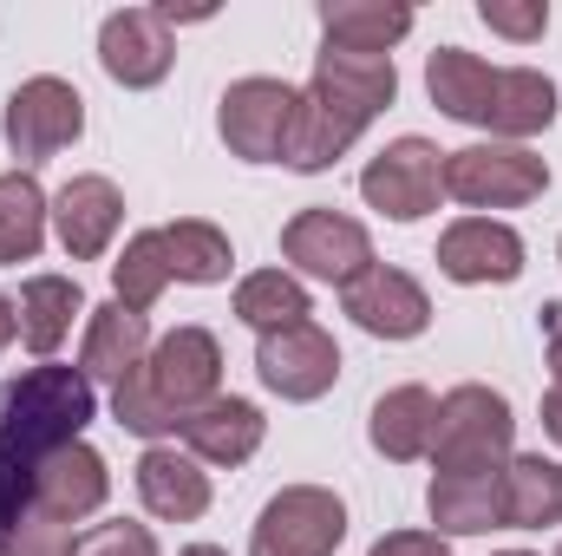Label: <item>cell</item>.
Masks as SVG:
<instances>
[{"mask_svg": "<svg viewBox=\"0 0 562 556\" xmlns=\"http://www.w3.org/2000/svg\"><path fill=\"white\" fill-rule=\"evenodd\" d=\"M413 7L400 0H321V46H340V53H386L413 33Z\"/></svg>", "mask_w": 562, "mask_h": 556, "instance_id": "obj_24", "label": "cell"}, {"mask_svg": "<svg viewBox=\"0 0 562 556\" xmlns=\"http://www.w3.org/2000/svg\"><path fill=\"white\" fill-rule=\"evenodd\" d=\"M557 556H562V551H557Z\"/></svg>", "mask_w": 562, "mask_h": 556, "instance_id": "obj_44", "label": "cell"}, {"mask_svg": "<svg viewBox=\"0 0 562 556\" xmlns=\"http://www.w3.org/2000/svg\"><path fill=\"white\" fill-rule=\"evenodd\" d=\"M530 243L504 223V216H458L438 236V276L458 288H504L524 276Z\"/></svg>", "mask_w": 562, "mask_h": 556, "instance_id": "obj_12", "label": "cell"}, {"mask_svg": "<svg viewBox=\"0 0 562 556\" xmlns=\"http://www.w3.org/2000/svg\"><path fill=\"white\" fill-rule=\"evenodd\" d=\"M314 99H327L334 112L373 125L393 99H400V66L386 53H340V46H321L314 53V79H307Z\"/></svg>", "mask_w": 562, "mask_h": 556, "instance_id": "obj_16", "label": "cell"}, {"mask_svg": "<svg viewBox=\"0 0 562 556\" xmlns=\"http://www.w3.org/2000/svg\"><path fill=\"white\" fill-rule=\"evenodd\" d=\"M425 92H431V105H438L445 119L484 132L491 92H497V66L477 59V53H464V46H438V53L425 59Z\"/></svg>", "mask_w": 562, "mask_h": 556, "instance_id": "obj_25", "label": "cell"}, {"mask_svg": "<svg viewBox=\"0 0 562 556\" xmlns=\"http://www.w3.org/2000/svg\"><path fill=\"white\" fill-rule=\"evenodd\" d=\"M367 556H451V537H438V531H386Z\"/></svg>", "mask_w": 562, "mask_h": 556, "instance_id": "obj_37", "label": "cell"}, {"mask_svg": "<svg viewBox=\"0 0 562 556\" xmlns=\"http://www.w3.org/2000/svg\"><path fill=\"white\" fill-rule=\"evenodd\" d=\"M33 465L40 458H20L13 445H0V537L20 518H33Z\"/></svg>", "mask_w": 562, "mask_h": 556, "instance_id": "obj_35", "label": "cell"}, {"mask_svg": "<svg viewBox=\"0 0 562 556\" xmlns=\"http://www.w3.org/2000/svg\"><path fill=\"white\" fill-rule=\"evenodd\" d=\"M0 138L20 157V170H33V164L72 151V144L86 138V99H79V86L59 79V73L20 79V86L7 92V105H0Z\"/></svg>", "mask_w": 562, "mask_h": 556, "instance_id": "obj_4", "label": "cell"}, {"mask_svg": "<svg viewBox=\"0 0 562 556\" xmlns=\"http://www.w3.org/2000/svg\"><path fill=\"white\" fill-rule=\"evenodd\" d=\"M347 544V504L327 485H281L249 524V556H334Z\"/></svg>", "mask_w": 562, "mask_h": 556, "instance_id": "obj_8", "label": "cell"}, {"mask_svg": "<svg viewBox=\"0 0 562 556\" xmlns=\"http://www.w3.org/2000/svg\"><path fill=\"white\" fill-rule=\"evenodd\" d=\"M144 374H150V387L164 393L170 413L190 419L196 407L223 400V341H216L210 327H196V321H190V327H170V334L150 341Z\"/></svg>", "mask_w": 562, "mask_h": 556, "instance_id": "obj_11", "label": "cell"}, {"mask_svg": "<svg viewBox=\"0 0 562 556\" xmlns=\"http://www.w3.org/2000/svg\"><path fill=\"white\" fill-rule=\"evenodd\" d=\"M497 491H504V531H550V524H562V458L510 452V465L497 471Z\"/></svg>", "mask_w": 562, "mask_h": 556, "instance_id": "obj_26", "label": "cell"}, {"mask_svg": "<svg viewBox=\"0 0 562 556\" xmlns=\"http://www.w3.org/2000/svg\"><path fill=\"white\" fill-rule=\"evenodd\" d=\"M497 556H537V551H497Z\"/></svg>", "mask_w": 562, "mask_h": 556, "instance_id": "obj_42", "label": "cell"}, {"mask_svg": "<svg viewBox=\"0 0 562 556\" xmlns=\"http://www.w3.org/2000/svg\"><path fill=\"white\" fill-rule=\"evenodd\" d=\"M360 138H367L360 119H347V112H334L327 99L301 92V112H294V132H288V157H281V164L301 170V177H321V170H334Z\"/></svg>", "mask_w": 562, "mask_h": 556, "instance_id": "obj_27", "label": "cell"}, {"mask_svg": "<svg viewBox=\"0 0 562 556\" xmlns=\"http://www.w3.org/2000/svg\"><path fill=\"white\" fill-rule=\"evenodd\" d=\"M13 308H20V347H26L33 360H53V354L66 347L72 321L92 314V308H86V288L72 276H26L20 294H13Z\"/></svg>", "mask_w": 562, "mask_h": 556, "instance_id": "obj_20", "label": "cell"}, {"mask_svg": "<svg viewBox=\"0 0 562 556\" xmlns=\"http://www.w3.org/2000/svg\"><path fill=\"white\" fill-rule=\"evenodd\" d=\"M53 230V197L33 170H0V263H33Z\"/></svg>", "mask_w": 562, "mask_h": 556, "instance_id": "obj_29", "label": "cell"}, {"mask_svg": "<svg viewBox=\"0 0 562 556\" xmlns=\"http://www.w3.org/2000/svg\"><path fill=\"white\" fill-rule=\"evenodd\" d=\"M132 485H138V504L157 524H196L210 511V471L170 438V445H144L138 465H132Z\"/></svg>", "mask_w": 562, "mask_h": 556, "instance_id": "obj_18", "label": "cell"}, {"mask_svg": "<svg viewBox=\"0 0 562 556\" xmlns=\"http://www.w3.org/2000/svg\"><path fill=\"white\" fill-rule=\"evenodd\" d=\"M170 281L177 276H170L164 230H138V236H125V249H119V263H112V301L132 308V314H150V308L164 301Z\"/></svg>", "mask_w": 562, "mask_h": 556, "instance_id": "obj_31", "label": "cell"}, {"mask_svg": "<svg viewBox=\"0 0 562 556\" xmlns=\"http://www.w3.org/2000/svg\"><path fill=\"white\" fill-rule=\"evenodd\" d=\"M517 452V413L497 387H451L438 400V425H431V465L438 471H504Z\"/></svg>", "mask_w": 562, "mask_h": 556, "instance_id": "obj_2", "label": "cell"}, {"mask_svg": "<svg viewBox=\"0 0 562 556\" xmlns=\"http://www.w3.org/2000/svg\"><path fill=\"white\" fill-rule=\"evenodd\" d=\"M557 79L537 66H497V92H491V119L484 132L497 144H530L537 132L557 125Z\"/></svg>", "mask_w": 562, "mask_h": 556, "instance_id": "obj_22", "label": "cell"}, {"mask_svg": "<svg viewBox=\"0 0 562 556\" xmlns=\"http://www.w3.org/2000/svg\"><path fill=\"white\" fill-rule=\"evenodd\" d=\"M79 556H157V537H150V524L112 518V524H92L79 537Z\"/></svg>", "mask_w": 562, "mask_h": 556, "instance_id": "obj_36", "label": "cell"}, {"mask_svg": "<svg viewBox=\"0 0 562 556\" xmlns=\"http://www.w3.org/2000/svg\"><path fill=\"white\" fill-rule=\"evenodd\" d=\"M477 20L491 33H504L510 46H530L550 33V0H477Z\"/></svg>", "mask_w": 562, "mask_h": 556, "instance_id": "obj_33", "label": "cell"}, {"mask_svg": "<svg viewBox=\"0 0 562 556\" xmlns=\"http://www.w3.org/2000/svg\"><path fill=\"white\" fill-rule=\"evenodd\" d=\"M550 190V157H537L530 144H464V151H445V197L464 203L471 216H491V210H524Z\"/></svg>", "mask_w": 562, "mask_h": 556, "instance_id": "obj_3", "label": "cell"}, {"mask_svg": "<svg viewBox=\"0 0 562 556\" xmlns=\"http://www.w3.org/2000/svg\"><path fill=\"white\" fill-rule=\"evenodd\" d=\"M431 425H438L431 387L406 380V387H386V393L373 400L367 438H373V452H380L386 465H419V458H431Z\"/></svg>", "mask_w": 562, "mask_h": 556, "instance_id": "obj_19", "label": "cell"}, {"mask_svg": "<svg viewBox=\"0 0 562 556\" xmlns=\"http://www.w3.org/2000/svg\"><path fill=\"white\" fill-rule=\"evenodd\" d=\"M543 327H550V374H557V387H562V308L557 301H543Z\"/></svg>", "mask_w": 562, "mask_h": 556, "instance_id": "obj_38", "label": "cell"}, {"mask_svg": "<svg viewBox=\"0 0 562 556\" xmlns=\"http://www.w3.org/2000/svg\"><path fill=\"white\" fill-rule=\"evenodd\" d=\"M236 321L243 327H256V341L262 334H281V327H301V321H314V294H307V281L288 276V269H249V276L236 281Z\"/></svg>", "mask_w": 562, "mask_h": 556, "instance_id": "obj_28", "label": "cell"}, {"mask_svg": "<svg viewBox=\"0 0 562 556\" xmlns=\"http://www.w3.org/2000/svg\"><path fill=\"white\" fill-rule=\"evenodd\" d=\"M294 112H301V92L288 79H269V73L236 79L216 99V138L229 144V157H243V164H281Z\"/></svg>", "mask_w": 562, "mask_h": 556, "instance_id": "obj_7", "label": "cell"}, {"mask_svg": "<svg viewBox=\"0 0 562 556\" xmlns=\"http://www.w3.org/2000/svg\"><path fill=\"white\" fill-rule=\"evenodd\" d=\"M360 197H367V210H380L386 223H425V216L445 203V151L431 138H419V132L393 138L386 151L367 157Z\"/></svg>", "mask_w": 562, "mask_h": 556, "instance_id": "obj_6", "label": "cell"}, {"mask_svg": "<svg viewBox=\"0 0 562 556\" xmlns=\"http://www.w3.org/2000/svg\"><path fill=\"white\" fill-rule=\"evenodd\" d=\"M164 249H170V276L190 281V288H216V281H229V269H236V243L216 223H203V216L164 223Z\"/></svg>", "mask_w": 562, "mask_h": 556, "instance_id": "obj_30", "label": "cell"}, {"mask_svg": "<svg viewBox=\"0 0 562 556\" xmlns=\"http://www.w3.org/2000/svg\"><path fill=\"white\" fill-rule=\"evenodd\" d=\"M92 419H99V393L79 367L40 360L0 387V445H13L20 458H46L72 438H86Z\"/></svg>", "mask_w": 562, "mask_h": 556, "instance_id": "obj_1", "label": "cell"}, {"mask_svg": "<svg viewBox=\"0 0 562 556\" xmlns=\"http://www.w3.org/2000/svg\"><path fill=\"white\" fill-rule=\"evenodd\" d=\"M340 314L373 341H419L431 327V294L419 288V276H406L393 263H373L360 281L340 288Z\"/></svg>", "mask_w": 562, "mask_h": 556, "instance_id": "obj_13", "label": "cell"}, {"mask_svg": "<svg viewBox=\"0 0 562 556\" xmlns=\"http://www.w3.org/2000/svg\"><path fill=\"white\" fill-rule=\"evenodd\" d=\"M99 66L125 92L164 86L170 66H177V26L164 20V7H119V13H105V26H99Z\"/></svg>", "mask_w": 562, "mask_h": 556, "instance_id": "obj_10", "label": "cell"}, {"mask_svg": "<svg viewBox=\"0 0 562 556\" xmlns=\"http://www.w3.org/2000/svg\"><path fill=\"white\" fill-rule=\"evenodd\" d=\"M0 556H79V531L33 511V518H20V524L0 537Z\"/></svg>", "mask_w": 562, "mask_h": 556, "instance_id": "obj_34", "label": "cell"}, {"mask_svg": "<svg viewBox=\"0 0 562 556\" xmlns=\"http://www.w3.org/2000/svg\"><path fill=\"white\" fill-rule=\"evenodd\" d=\"M543 432L562 445V387H550V393H543Z\"/></svg>", "mask_w": 562, "mask_h": 556, "instance_id": "obj_40", "label": "cell"}, {"mask_svg": "<svg viewBox=\"0 0 562 556\" xmlns=\"http://www.w3.org/2000/svg\"><path fill=\"white\" fill-rule=\"evenodd\" d=\"M105 498H112V465H105V452L86 445V438H72V445L46 452V458L33 465V511H40V518L86 524V518L105 511Z\"/></svg>", "mask_w": 562, "mask_h": 556, "instance_id": "obj_14", "label": "cell"}, {"mask_svg": "<svg viewBox=\"0 0 562 556\" xmlns=\"http://www.w3.org/2000/svg\"><path fill=\"white\" fill-rule=\"evenodd\" d=\"M557 263H562V243H557Z\"/></svg>", "mask_w": 562, "mask_h": 556, "instance_id": "obj_43", "label": "cell"}, {"mask_svg": "<svg viewBox=\"0 0 562 556\" xmlns=\"http://www.w3.org/2000/svg\"><path fill=\"white\" fill-rule=\"evenodd\" d=\"M256 380L288 400V407H314L334 393L340 380V341L321 327V321H301V327H281L256 341Z\"/></svg>", "mask_w": 562, "mask_h": 556, "instance_id": "obj_9", "label": "cell"}, {"mask_svg": "<svg viewBox=\"0 0 562 556\" xmlns=\"http://www.w3.org/2000/svg\"><path fill=\"white\" fill-rule=\"evenodd\" d=\"M13 341H20V308H13V294L0 288V354H7Z\"/></svg>", "mask_w": 562, "mask_h": 556, "instance_id": "obj_39", "label": "cell"}, {"mask_svg": "<svg viewBox=\"0 0 562 556\" xmlns=\"http://www.w3.org/2000/svg\"><path fill=\"white\" fill-rule=\"evenodd\" d=\"M281 256H288V276L301 281H327V288H347L360 281L380 256H373V230L334 203H307L281 223Z\"/></svg>", "mask_w": 562, "mask_h": 556, "instance_id": "obj_5", "label": "cell"}, {"mask_svg": "<svg viewBox=\"0 0 562 556\" xmlns=\"http://www.w3.org/2000/svg\"><path fill=\"white\" fill-rule=\"evenodd\" d=\"M262 438H269L262 407H256V400H236V393L196 407V413L177 425V445H183L203 471H236V465H249V458L262 452Z\"/></svg>", "mask_w": 562, "mask_h": 556, "instance_id": "obj_17", "label": "cell"}, {"mask_svg": "<svg viewBox=\"0 0 562 556\" xmlns=\"http://www.w3.org/2000/svg\"><path fill=\"white\" fill-rule=\"evenodd\" d=\"M177 556H229L223 544H190V551H177Z\"/></svg>", "mask_w": 562, "mask_h": 556, "instance_id": "obj_41", "label": "cell"}, {"mask_svg": "<svg viewBox=\"0 0 562 556\" xmlns=\"http://www.w3.org/2000/svg\"><path fill=\"white\" fill-rule=\"evenodd\" d=\"M150 360V314H132V308H119V301H105V308H92L86 314V341H79V374L99 387V380H125L132 367Z\"/></svg>", "mask_w": 562, "mask_h": 556, "instance_id": "obj_21", "label": "cell"}, {"mask_svg": "<svg viewBox=\"0 0 562 556\" xmlns=\"http://www.w3.org/2000/svg\"><path fill=\"white\" fill-rule=\"evenodd\" d=\"M425 511L438 524V537H484V531H504V491H497V471H431V491H425Z\"/></svg>", "mask_w": 562, "mask_h": 556, "instance_id": "obj_23", "label": "cell"}, {"mask_svg": "<svg viewBox=\"0 0 562 556\" xmlns=\"http://www.w3.org/2000/svg\"><path fill=\"white\" fill-rule=\"evenodd\" d=\"M125 230V190L99 170H79L72 184H59L53 197V236L72 263H99Z\"/></svg>", "mask_w": 562, "mask_h": 556, "instance_id": "obj_15", "label": "cell"}, {"mask_svg": "<svg viewBox=\"0 0 562 556\" xmlns=\"http://www.w3.org/2000/svg\"><path fill=\"white\" fill-rule=\"evenodd\" d=\"M112 419H119L125 432H138L144 445H170V438H177V425H183V419L164 407V393L150 387V374H144V367H132V374L112 387Z\"/></svg>", "mask_w": 562, "mask_h": 556, "instance_id": "obj_32", "label": "cell"}]
</instances>
